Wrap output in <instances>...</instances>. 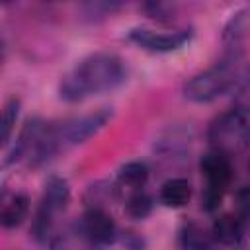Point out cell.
I'll use <instances>...</instances> for the list:
<instances>
[{
    "label": "cell",
    "instance_id": "obj_1",
    "mask_svg": "<svg viewBox=\"0 0 250 250\" xmlns=\"http://www.w3.org/2000/svg\"><path fill=\"white\" fill-rule=\"evenodd\" d=\"M125 78L123 61L113 53H94L76 62L61 78V98L78 102L119 86Z\"/></svg>",
    "mask_w": 250,
    "mask_h": 250
},
{
    "label": "cell",
    "instance_id": "obj_2",
    "mask_svg": "<svg viewBox=\"0 0 250 250\" xmlns=\"http://www.w3.org/2000/svg\"><path fill=\"white\" fill-rule=\"evenodd\" d=\"M207 137L215 152L227 156L229 152H236L246 146V143L250 141V125L242 111H225L211 123Z\"/></svg>",
    "mask_w": 250,
    "mask_h": 250
},
{
    "label": "cell",
    "instance_id": "obj_3",
    "mask_svg": "<svg viewBox=\"0 0 250 250\" xmlns=\"http://www.w3.org/2000/svg\"><path fill=\"white\" fill-rule=\"evenodd\" d=\"M236 80V70L232 62H221L215 64L193 78H189L184 86V96L191 102H211L225 94Z\"/></svg>",
    "mask_w": 250,
    "mask_h": 250
},
{
    "label": "cell",
    "instance_id": "obj_4",
    "mask_svg": "<svg viewBox=\"0 0 250 250\" xmlns=\"http://www.w3.org/2000/svg\"><path fill=\"white\" fill-rule=\"evenodd\" d=\"M109 117H111V111L109 109H100V111H94V113H86V115L68 119L59 129H55L59 146H64V145L72 146V145L84 143L94 133H98L107 123Z\"/></svg>",
    "mask_w": 250,
    "mask_h": 250
},
{
    "label": "cell",
    "instance_id": "obj_5",
    "mask_svg": "<svg viewBox=\"0 0 250 250\" xmlns=\"http://www.w3.org/2000/svg\"><path fill=\"white\" fill-rule=\"evenodd\" d=\"M68 199H70V189H68L66 180H62L59 176L49 178L47 184H45V191H43V199H41V209H39L37 223H35V229H37L39 234L47 232V227H49L51 219L57 213L64 211V207L68 205Z\"/></svg>",
    "mask_w": 250,
    "mask_h": 250
},
{
    "label": "cell",
    "instance_id": "obj_6",
    "mask_svg": "<svg viewBox=\"0 0 250 250\" xmlns=\"http://www.w3.org/2000/svg\"><path fill=\"white\" fill-rule=\"evenodd\" d=\"M191 37L189 29H178V31H154L148 27H135L129 31V39L137 43L139 47L146 51H156V53H168L176 51L182 45H186Z\"/></svg>",
    "mask_w": 250,
    "mask_h": 250
},
{
    "label": "cell",
    "instance_id": "obj_7",
    "mask_svg": "<svg viewBox=\"0 0 250 250\" xmlns=\"http://www.w3.org/2000/svg\"><path fill=\"white\" fill-rule=\"evenodd\" d=\"M82 227H84V232L88 234V238L92 242H96V244H109L115 238V223H113V219L105 211H102L98 207L90 209L84 215Z\"/></svg>",
    "mask_w": 250,
    "mask_h": 250
},
{
    "label": "cell",
    "instance_id": "obj_8",
    "mask_svg": "<svg viewBox=\"0 0 250 250\" xmlns=\"http://www.w3.org/2000/svg\"><path fill=\"white\" fill-rule=\"evenodd\" d=\"M201 172L207 178V186L213 188H221L225 189L230 176H232V168L230 162L225 154L221 152H209L201 158Z\"/></svg>",
    "mask_w": 250,
    "mask_h": 250
},
{
    "label": "cell",
    "instance_id": "obj_9",
    "mask_svg": "<svg viewBox=\"0 0 250 250\" xmlns=\"http://www.w3.org/2000/svg\"><path fill=\"white\" fill-rule=\"evenodd\" d=\"M29 209V201L25 195L21 193H12V195H4L2 199V211H0V221L6 229H14L18 227Z\"/></svg>",
    "mask_w": 250,
    "mask_h": 250
},
{
    "label": "cell",
    "instance_id": "obj_10",
    "mask_svg": "<svg viewBox=\"0 0 250 250\" xmlns=\"http://www.w3.org/2000/svg\"><path fill=\"white\" fill-rule=\"evenodd\" d=\"M191 197V186L184 178H172L168 180L160 189V201L166 207H184Z\"/></svg>",
    "mask_w": 250,
    "mask_h": 250
},
{
    "label": "cell",
    "instance_id": "obj_11",
    "mask_svg": "<svg viewBox=\"0 0 250 250\" xmlns=\"http://www.w3.org/2000/svg\"><path fill=\"white\" fill-rule=\"evenodd\" d=\"M213 236L225 246H234L242 238V225L234 215H221L213 223Z\"/></svg>",
    "mask_w": 250,
    "mask_h": 250
},
{
    "label": "cell",
    "instance_id": "obj_12",
    "mask_svg": "<svg viewBox=\"0 0 250 250\" xmlns=\"http://www.w3.org/2000/svg\"><path fill=\"white\" fill-rule=\"evenodd\" d=\"M146 178H148V168H146L145 162H139V160L123 164L119 168V172H117L119 184L127 186V188H143Z\"/></svg>",
    "mask_w": 250,
    "mask_h": 250
},
{
    "label": "cell",
    "instance_id": "obj_13",
    "mask_svg": "<svg viewBox=\"0 0 250 250\" xmlns=\"http://www.w3.org/2000/svg\"><path fill=\"white\" fill-rule=\"evenodd\" d=\"M150 207H152L150 197H148L146 193H143V191L133 193V195L127 199V205H125L127 213H129L131 217H135V219H145V217L150 213Z\"/></svg>",
    "mask_w": 250,
    "mask_h": 250
},
{
    "label": "cell",
    "instance_id": "obj_14",
    "mask_svg": "<svg viewBox=\"0 0 250 250\" xmlns=\"http://www.w3.org/2000/svg\"><path fill=\"white\" fill-rule=\"evenodd\" d=\"M18 107H20V104L16 100H10L4 105V111H2V145H8V141H10V135H12L16 119H18Z\"/></svg>",
    "mask_w": 250,
    "mask_h": 250
},
{
    "label": "cell",
    "instance_id": "obj_15",
    "mask_svg": "<svg viewBox=\"0 0 250 250\" xmlns=\"http://www.w3.org/2000/svg\"><path fill=\"white\" fill-rule=\"evenodd\" d=\"M234 104L242 111H250V72L238 82L234 92Z\"/></svg>",
    "mask_w": 250,
    "mask_h": 250
},
{
    "label": "cell",
    "instance_id": "obj_16",
    "mask_svg": "<svg viewBox=\"0 0 250 250\" xmlns=\"http://www.w3.org/2000/svg\"><path fill=\"white\" fill-rule=\"evenodd\" d=\"M205 232H201V229H197L195 225H189L188 227V232L184 234V240H186V250H203L207 248V242H205Z\"/></svg>",
    "mask_w": 250,
    "mask_h": 250
},
{
    "label": "cell",
    "instance_id": "obj_17",
    "mask_svg": "<svg viewBox=\"0 0 250 250\" xmlns=\"http://www.w3.org/2000/svg\"><path fill=\"white\" fill-rule=\"evenodd\" d=\"M236 207L244 219H250V186H244L236 191Z\"/></svg>",
    "mask_w": 250,
    "mask_h": 250
},
{
    "label": "cell",
    "instance_id": "obj_18",
    "mask_svg": "<svg viewBox=\"0 0 250 250\" xmlns=\"http://www.w3.org/2000/svg\"><path fill=\"white\" fill-rule=\"evenodd\" d=\"M223 191H225V189H221V188L207 186V189H205V193H203V207H205L207 211H213V209L219 205V201H221V197H223Z\"/></svg>",
    "mask_w": 250,
    "mask_h": 250
}]
</instances>
